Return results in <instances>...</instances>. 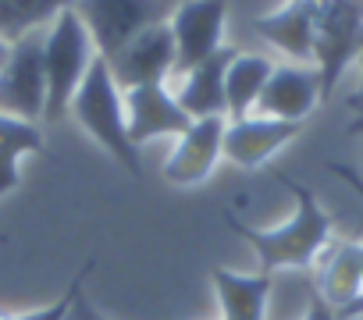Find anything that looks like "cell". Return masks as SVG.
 <instances>
[{"mask_svg":"<svg viewBox=\"0 0 363 320\" xmlns=\"http://www.w3.org/2000/svg\"><path fill=\"white\" fill-rule=\"evenodd\" d=\"M274 178L296 196V214L285 224L253 228V224L239 221L235 214H225V224L260 256V270H267V274H274V270H310V267H317V260L335 242V224H331L328 210L317 203L313 189H306L303 182H296L281 171Z\"/></svg>","mask_w":363,"mask_h":320,"instance_id":"obj_1","label":"cell"},{"mask_svg":"<svg viewBox=\"0 0 363 320\" xmlns=\"http://www.w3.org/2000/svg\"><path fill=\"white\" fill-rule=\"evenodd\" d=\"M68 114L79 121L82 132H89L118 160L132 178H143V160H139V149L132 146L128 125H125V93L118 89V82H114L104 57H96L93 68L86 72L82 86L72 96Z\"/></svg>","mask_w":363,"mask_h":320,"instance_id":"obj_2","label":"cell"},{"mask_svg":"<svg viewBox=\"0 0 363 320\" xmlns=\"http://www.w3.org/2000/svg\"><path fill=\"white\" fill-rule=\"evenodd\" d=\"M96 43L75 8L61 11L43 29V75H47V114L43 121H61L72 107L75 89L96 61Z\"/></svg>","mask_w":363,"mask_h":320,"instance_id":"obj_3","label":"cell"},{"mask_svg":"<svg viewBox=\"0 0 363 320\" xmlns=\"http://www.w3.org/2000/svg\"><path fill=\"white\" fill-rule=\"evenodd\" d=\"M363 57V0H317L313 22V68L320 100H331L338 82Z\"/></svg>","mask_w":363,"mask_h":320,"instance_id":"obj_4","label":"cell"},{"mask_svg":"<svg viewBox=\"0 0 363 320\" xmlns=\"http://www.w3.org/2000/svg\"><path fill=\"white\" fill-rule=\"evenodd\" d=\"M171 11L174 0H75V15L86 22L104 61L118 57L146 29L164 25Z\"/></svg>","mask_w":363,"mask_h":320,"instance_id":"obj_5","label":"cell"},{"mask_svg":"<svg viewBox=\"0 0 363 320\" xmlns=\"http://www.w3.org/2000/svg\"><path fill=\"white\" fill-rule=\"evenodd\" d=\"M225 25L228 0H182V4H174L167 18L174 40V79L225 50Z\"/></svg>","mask_w":363,"mask_h":320,"instance_id":"obj_6","label":"cell"},{"mask_svg":"<svg viewBox=\"0 0 363 320\" xmlns=\"http://www.w3.org/2000/svg\"><path fill=\"white\" fill-rule=\"evenodd\" d=\"M0 114L22 121H43L47 114V75H43V33L11 43L0 68Z\"/></svg>","mask_w":363,"mask_h":320,"instance_id":"obj_7","label":"cell"},{"mask_svg":"<svg viewBox=\"0 0 363 320\" xmlns=\"http://www.w3.org/2000/svg\"><path fill=\"white\" fill-rule=\"evenodd\" d=\"M225 125H228V118H200V121H193L186 132H182L174 139V149L164 160V182L174 185V189L203 185L214 175L218 160L225 156L221 153Z\"/></svg>","mask_w":363,"mask_h":320,"instance_id":"obj_8","label":"cell"},{"mask_svg":"<svg viewBox=\"0 0 363 320\" xmlns=\"http://www.w3.org/2000/svg\"><path fill=\"white\" fill-rule=\"evenodd\" d=\"M107 68L121 93L139 86H167V79H174V40L167 22L135 36L118 57L107 61Z\"/></svg>","mask_w":363,"mask_h":320,"instance_id":"obj_9","label":"cell"},{"mask_svg":"<svg viewBox=\"0 0 363 320\" xmlns=\"http://www.w3.org/2000/svg\"><path fill=\"white\" fill-rule=\"evenodd\" d=\"M125 125L135 149L153 139H178L193 125V118L178 107L167 86H139L125 93Z\"/></svg>","mask_w":363,"mask_h":320,"instance_id":"obj_10","label":"cell"},{"mask_svg":"<svg viewBox=\"0 0 363 320\" xmlns=\"http://www.w3.org/2000/svg\"><path fill=\"white\" fill-rule=\"evenodd\" d=\"M299 132H303V125L264 118V114H246V118L225 125V146H221V153H225V160H232L235 168L257 171V168L267 164L278 149H285Z\"/></svg>","mask_w":363,"mask_h":320,"instance_id":"obj_11","label":"cell"},{"mask_svg":"<svg viewBox=\"0 0 363 320\" xmlns=\"http://www.w3.org/2000/svg\"><path fill=\"white\" fill-rule=\"evenodd\" d=\"M320 79H317V68L310 64H274L264 93H260V103L253 114H264V118H278V121H292V125H303L317 107H320Z\"/></svg>","mask_w":363,"mask_h":320,"instance_id":"obj_12","label":"cell"},{"mask_svg":"<svg viewBox=\"0 0 363 320\" xmlns=\"http://www.w3.org/2000/svg\"><path fill=\"white\" fill-rule=\"evenodd\" d=\"M313 292L338 313V320H363V270L356 242H331L317 260Z\"/></svg>","mask_w":363,"mask_h":320,"instance_id":"obj_13","label":"cell"},{"mask_svg":"<svg viewBox=\"0 0 363 320\" xmlns=\"http://www.w3.org/2000/svg\"><path fill=\"white\" fill-rule=\"evenodd\" d=\"M313 22H317V0H285L281 8L253 18V29L278 54L292 57V64L313 68Z\"/></svg>","mask_w":363,"mask_h":320,"instance_id":"obj_14","label":"cell"},{"mask_svg":"<svg viewBox=\"0 0 363 320\" xmlns=\"http://www.w3.org/2000/svg\"><path fill=\"white\" fill-rule=\"evenodd\" d=\"M235 54L239 50L225 47L211 61L196 64L193 72H186L178 79L174 100H178V107L186 110L193 121H200V118H225V72L235 61Z\"/></svg>","mask_w":363,"mask_h":320,"instance_id":"obj_15","label":"cell"},{"mask_svg":"<svg viewBox=\"0 0 363 320\" xmlns=\"http://www.w3.org/2000/svg\"><path fill=\"white\" fill-rule=\"evenodd\" d=\"M211 281H214L221 320H267L274 274H267V270L239 274V270H228V267H214Z\"/></svg>","mask_w":363,"mask_h":320,"instance_id":"obj_16","label":"cell"},{"mask_svg":"<svg viewBox=\"0 0 363 320\" xmlns=\"http://www.w3.org/2000/svg\"><path fill=\"white\" fill-rule=\"evenodd\" d=\"M271 72H274L271 57H264V54H235V61L225 72V118L228 121H239V118L257 110Z\"/></svg>","mask_w":363,"mask_h":320,"instance_id":"obj_17","label":"cell"},{"mask_svg":"<svg viewBox=\"0 0 363 320\" xmlns=\"http://www.w3.org/2000/svg\"><path fill=\"white\" fill-rule=\"evenodd\" d=\"M43 149V128L36 121H22L0 114V200L11 196L22 182V156Z\"/></svg>","mask_w":363,"mask_h":320,"instance_id":"obj_18","label":"cell"},{"mask_svg":"<svg viewBox=\"0 0 363 320\" xmlns=\"http://www.w3.org/2000/svg\"><path fill=\"white\" fill-rule=\"evenodd\" d=\"M68 8H75V0H0V40L11 47L47 29Z\"/></svg>","mask_w":363,"mask_h":320,"instance_id":"obj_19","label":"cell"},{"mask_svg":"<svg viewBox=\"0 0 363 320\" xmlns=\"http://www.w3.org/2000/svg\"><path fill=\"white\" fill-rule=\"evenodd\" d=\"M86 274H89V267L79 270V278L68 285V292H65L57 302H47V306H40V309H0V320H68L72 309H75V299L82 295Z\"/></svg>","mask_w":363,"mask_h":320,"instance_id":"obj_20","label":"cell"},{"mask_svg":"<svg viewBox=\"0 0 363 320\" xmlns=\"http://www.w3.org/2000/svg\"><path fill=\"white\" fill-rule=\"evenodd\" d=\"M299 320H338V313L310 288V295H306V309H303V316Z\"/></svg>","mask_w":363,"mask_h":320,"instance_id":"obj_21","label":"cell"},{"mask_svg":"<svg viewBox=\"0 0 363 320\" xmlns=\"http://www.w3.org/2000/svg\"><path fill=\"white\" fill-rule=\"evenodd\" d=\"M328 171H331L338 182H345V185H349V189H352V193L363 200V175H359L356 168H349V164H338V160H331V164H328Z\"/></svg>","mask_w":363,"mask_h":320,"instance_id":"obj_22","label":"cell"},{"mask_svg":"<svg viewBox=\"0 0 363 320\" xmlns=\"http://www.w3.org/2000/svg\"><path fill=\"white\" fill-rule=\"evenodd\" d=\"M359 68H363V57H359ZM349 110L356 114L349 125V135H363V79H359V89L349 96Z\"/></svg>","mask_w":363,"mask_h":320,"instance_id":"obj_23","label":"cell"},{"mask_svg":"<svg viewBox=\"0 0 363 320\" xmlns=\"http://www.w3.org/2000/svg\"><path fill=\"white\" fill-rule=\"evenodd\" d=\"M68 320H107V316H104V313H100L86 295H79V299H75V309H72V316H68Z\"/></svg>","mask_w":363,"mask_h":320,"instance_id":"obj_24","label":"cell"},{"mask_svg":"<svg viewBox=\"0 0 363 320\" xmlns=\"http://www.w3.org/2000/svg\"><path fill=\"white\" fill-rule=\"evenodd\" d=\"M8 54H11V47H8L4 40H0V68H4V61H8Z\"/></svg>","mask_w":363,"mask_h":320,"instance_id":"obj_25","label":"cell"},{"mask_svg":"<svg viewBox=\"0 0 363 320\" xmlns=\"http://www.w3.org/2000/svg\"><path fill=\"white\" fill-rule=\"evenodd\" d=\"M356 249H359V270H363V242H356Z\"/></svg>","mask_w":363,"mask_h":320,"instance_id":"obj_26","label":"cell"}]
</instances>
